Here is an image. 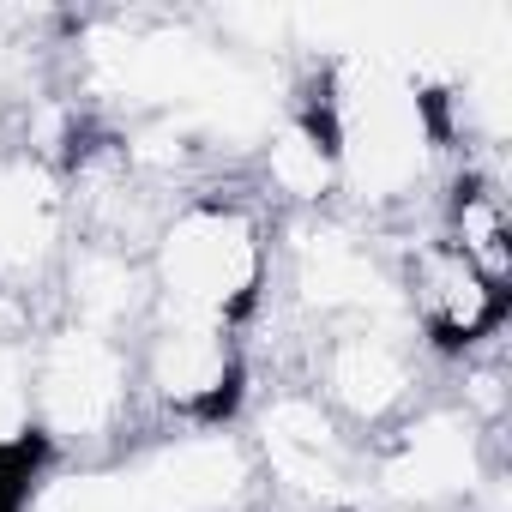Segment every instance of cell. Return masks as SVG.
Listing matches in <instances>:
<instances>
[{
  "instance_id": "obj_4",
  "label": "cell",
  "mask_w": 512,
  "mask_h": 512,
  "mask_svg": "<svg viewBox=\"0 0 512 512\" xmlns=\"http://www.w3.org/2000/svg\"><path fill=\"white\" fill-rule=\"evenodd\" d=\"M253 470H260L284 500L296 506H344L356 494V476H362V452H356V434L320 404V392L302 380V386H278L260 416H253Z\"/></svg>"
},
{
  "instance_id": "obj_8",
  "label": "cell",
  "mask_w": 512,
  "mask_h": 512,
  "mask_svg": "<svg viewBox=\"0 0 512 512\" xmlns=\"http://www.w3.org/2000/svg\"><path fill=\"white\" fill-rule=\"evenodd\" d=\"M67 247V169L31 145H0V302L31 308V296H49Z\"/></svg>"
},
{
  "instance_id": "obj_10",
  "label": "cell",
  "mask_w": 512,
  "mask_h": 512,
  "mask_svg": "<svg viewBox=\"0 0 512 512\" xmlns=\"http://www.w3.org/2000/svg\"><path fill=\"white\" fill-rule=\"evenodd\" d=\"M260 169H266V187L302 211H320L332 193H338V163H332V139L320 127L314 109H290L272 121L266 133V151H260Z\"/></svg>"
},
{
  "instance_id": "obj_6",
  "label": "cell",
  "mask_w": 512,
  "mask_h": 512,
  "mask_svg": "<svg viewBox=\"0 0 512 512\" xmlns=\"http://www.w3.org/2000/svg\"><path fill=\"white\" fill-rule=\"evenodd\" d=\"M133 374L139 404L175 428H223V416L247 392V356L235 332L187 320H151L133 338Z\"/></svg>"
},
{
  "instance_id": "obj_11",
  "label": "cell",
  "mask_w": 512,
  "mask_h": 512,
  "mask_svg": "<svg viewBox=\"0 0 512 512\" xmlns=\"http://www.w3.org/2000/svg\"><path fill=\"white\" fill-rule=\"evenodd\" d=\"M31 308L0 302V458L37 440L31 428Z\"/></svg>"
},
{
  "instance_id": "obj_2",
  "label": "cell",
  "mask_w": 512,
  "mask_h": 512,
  "mask_svg": "<svg viewBox=\"0 0 512 512\" xmlns=\"http://www.w3.org/2000/svg\"><path fill=\"white\" fill-rule=\"evenodd\" d=\"M151 272V320H187L241 332L260 314L278 272V223L260 199L241 193H187L157 223L145 247Z\"/></svg>"
},
{
  "instance_id": "obj_7",
  "label": "cell",
  "mask_w": 512,
  "mask_h": 512,
  "mask_svg": "<svg viewBox=\"0 0 512 512\" xmlns=\"http://www.w3.org/2000/svg\"><path fill=\"white\" fill-rule=\"evenodd\" d=\"M416 350L422 344L410 326H332L314 332L308 386L350 434H386L416 404Z\"/></svg>"
},
{
  "instance_id": "obj_1",
  "label": "cell",
  "mask_w": 512,
  "mask_h": 512,
  "mask_svg": "<svg viewBox=\"0 0 512 512\" xmlns=\"http://www.w3.org/2000/svg\"><path fill=\"white\" fill-rule=\"evenodd\" d=\"M308 109L332 139L338 193H350L362 211H392L428 193L452 139L446 85L404 55H338L326 67V97Z\"/></svg>"
},
{
  "instance_id": "obj_5",
  "label": "cell",
  "mask_w": 512,
  "mask_h": 512,
  "mask_svg": "<svg viewBox=\"0 0 512 512\" xmlns=\"http://www.w3.org/2000/svg\"><path fill=\"white\" fill-rule=\"evenodd\" d=\"M488 476H500L488 464V428L458 404L410 410L404 422H392L380 434V452H374L380 494L410 512H452V506L476 500L488 488Z\"/></svg>"
},
{
  "instance_id": "obj_3",
  "label": "cell",
  "mask_w": 512,
  "mask_h": 512,
  "mask_svg": "<svg viewBox=\"0 0 512 512\" xmlns=\"http://www.w3.org/2000/svg\"><path fill=\"white\" fill-rule=\"evenodd\" d=\"M139 416L133 344L49 320L31 338V428L49 452H115Z\"/></svg>"
},
{
  "instance_id": "obj_9",
  "label": "cell",
  "mask_w": 512,
  "mask_h": 512,
  "mask_svg": "<svg viewBox=\"0 0 512 512\" xmlns=\"http://www.w3.org/2000/svg\"><path fill=\"white\" fill-rule=\"evenodd\" d=\"M49 296H55V320L91 326V332L127 338V344L151 326V272H145V253H133V247L73 235Z\"/></svg>"
}]
</instances>
